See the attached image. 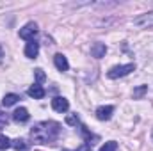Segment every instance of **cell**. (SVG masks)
Masks as SVG:
<instances>
[{
	"label": "cell",
	"mask_w": 153,
	"mask_h": 151,
	"mask_svg": "<svg viewBox=\"0 0 153 151\" xmlns=\"http://www.w3.org/2000/svg\"><path fill=\"white\" fill-rule=\"evenodd\" d=\"M38 34V25L36 23H27L23 29H20V38L27 39V41H34V36Z\"/></svg>",
	"instance_id": "cell-4"
},
{
	"label": "cell",
	"mask_w": 153,
	"mask_h": 151,
	"mask_svg": "<svg viewBox=\"0 0 153 151\" xmlns=\"http://www.w3.org/2000/svg\"><path fill=\"white\" fill-rule=\"evenodd\" d=\"M105 53H107V46H105L103 43H94V44L91 46V55H93V57L102 59Z\"/></svg>",
	"instance_id": "cell-11"
},
{
	"label": "cell",
	"mask_w": 153,
	"mask_h": 151,
	"mask_svg": "<svg viewBox=\"0 0 153 151\" xmlns=\"http://www.w3.org/2000/svg\"><path fill=\"white\" fill-rule=\"evenodd\" d=\"M11 146H13V142H11L5 135H0V151L7 150V148H11Z\"/></svg>",
	"instance_id": "cell-16"
},
{
	"label": "cell",
	"mask_w": 153,
	"mask_h": 151,
	"mask_svg": "<svg viewBox=\"0 0 153 151\" xmlns=\"http://www.w3.org/2000/svg\"><path fill=\"white\" fill-rule=\"evenodd\" d=\"M52 109H53L55 112H66V110L70 109V103H68L66 98H62V96H55V98L52 100Z\"/></svg>",
	"instance_id": "cell-5"
},
{
	"label": "cell",
	"mask_w": 153,
	"mask_h": 151,
	"mask_svg": "<svg viewBox=\"0 0 153 151\" xmlns=\"http://www.w3.org/2000/svg\"><path fill=\"white\" fill-rule=\"evenodd\" d=\"M59 132H61V124L59 123H55V121H43V123H38V124L32 126L30 137L39 144H48V142L57 139Z\"/></svg>",
	"instance_id": "cell-1"
},
{
	"label": "cell",
	"mask_w": 153,
	"mask_h": 151,
	"mask_svg": "<svg viewBox=\"0 0 153 151\" xmlns=\"http://www.w3.org/2000/svg\"><path fill=\"white\" fill-rule=\"evenodd\" d=\"M36 78H38V84L45 80V73H43V70H39V68L36 70Z\"/></svg>",
	"instance_id": "cell-18"
},
{
	"label": "cell",
	"mask_w": 153,
	"mask_h": 151,
	"mask_svg": "<svg viewBox=\"0 0 153 151\" xmlns=\"http://www.w3.org/2000/svg\"><path fill=\"white\" fill-rule=\"evenodd\" d=\"M13 148L18 151H27V144L23 139H16V141H13Z\"/></svg>",
	"instance_id": "cell-13"
},
{
	"label": "cell",
	"mask_w": 153,
	"mask_h": 151,
	"mask_svg": "<svg viewBox=\"0 0 153 151\" xmlns=\"http://www.w3.org/2000/svg\"><path fill=\"white\" fill-rule=\"evenodd\" d=\"M7 121H9V117H7V114H4L2 110H0V123H2V124H5Z\"/></svg>",
	"instance_id": "cell-19"
},
{
	"label": "cell",
	"mask_w": 153,
	"mask_h": 151,
	"mask_svg": "<svg viewBox=\"0 0 153 151\" xmlns=\"http://www.w3.org/2000/svg\"><path fill=\"white\" fill-rule=\"evenodd\" d=\"M29 110L25 109V107H20V109H16L14 112H13V119L16 121V123H27L29 121Z\"/></svg>",
	"instance_id": "cell-7"
},
{
	"label": "cell",
	"mask_w": 153,
	"mask_h": 151,
	"mask_svg": "<svg viewBox=\"0 0 153 151\" xmlns=\"http://www.w3.org/2000/svg\"><path fill=\"white\" fill-rule=\"evenodd\" d=\"M135 70V64H123V66H114V68H111L109 70V73L107 76L109 78H119V76H126L128 73H132Z\"/></svg>",
	"instance_id": "cell-2"
},
{
	"label": "cell",
	"mask_w": 153,
	"mask_h": 151,
	"mask_svg": "<svg viewBox=\"0 0 153 151\" xmlns=\"http://www.w3.org/2000/svg\"><path fill=\"white\" fill-rule=\"evenodd\" d=\"M152 141H153V130H152Z\"/></svg>",
	"instance_id": "cell-20"
},
{
	"label": "cell",
	"mask_w": 153,
	"mask_h": 151,
	"mask_svg": "<svg viewBox=\"0 0 153 151\" xmlns=\"http://www.w3.org/2000/svg\"><path fill=\"white\" fill-rule=\"evenodd\" d=\"M146 91H148V85H139L137 89H134V98H135V100H139V98H143Z\"/></svg>",
	"instance_id": "cell-14"
},
{
	"label": "cell",
	"mask_w": 153,
	"mask_h": 151,
	"mask_svg": "<svg viewBox=\"0 0 153 151\" xmlns=\"http://www.w3.org/2000/svg\"><path fill=\"white\" fill-rule=\"evenodd\" d=\"M100 151H117V142L109 141V142H105V144L100 148Z\"/></svg>",
	"instance_id": "cell-15"
},
{
	"label": "cell",
	"mask_w": 153,
	"mask_h": 151,
	"mask_svg": "<svg viewBox=\"0 0 153 151\" xmlns=\"http://www.w3.org/2000/svg\"><path fill=\"white\" fill-rule=\"evenodd\" d=\"M53 64H55V68H57L59 71H68V68H70L68 59H66L62 53H57V55L53 57Z\"/></svg>",
	"instance_id": "cell-8"
},
{
	"label": "cell",
	"mask_w": 153,
	"mask_h": 151,
	"mask_svg": "<svg viewBox=\"0 0 153 151\" xmlns=\"http://www.w3.org/2000/svg\"><path fill=\"white\" fill-rule=\"evenodd\" d=\"M112 112H114V107L112 105H102L96 109V117L100 121H109L112 117Z\"/></svg>",
	"instance_id": "cell-6"
},
{
	"label": "cell",
	"mask_w": 153,
	"mask_h": 151,
	"mask_svg": "<svg viewBox=\"0 0 153 151\" xmlns=\"http://www.w3.org/2000/svg\"><path fill=\"white\" fill-rule=\"evenodd\" d=\"M38 53H39V43H36V41H29L27 46H25V55H27L29 59H36Z\"/></svg>",
	"instance_id": "cell-9"
},
{
	"label": "cell",
	"mask_w": 153,
	"mask_h": 151,
	"mask_svg": "<svg viewBox=\"0 0 153 151\" xmlns=\"http://www.w3.org/2000/svg\"><path fill=\"white\" fill-rule=\"evenodd\" d=\"M66 123H68V124H78V117H76L75 114H73V115H68V117H66Z\"/></svg>",
	"instance_id": "cell-17"
},
{
	"label": "cell",
	"mask_w": 153,
	"mask_h": 151,
	"mask_svg": "<svg viewBox=\"0 0 153 151\" xmlns=\"http://www.w3.org/2000/svg\"><path fill=\"white\" fill-rule=\"evenodd\" d=\"M27 93H29V96L34 98V100H41V98L45 96V89H43L41 84H34V85H30Z\"/></svg>",
	"instance_id": "cell-10"
},
{
	"label": "cell",
	"mask_w": 153,
	"mask_h": 151,
	"mask_svg": "<svg viewBox=\"0 0 153 151\" xmlns=\"http://www.w3.org/2000/svg\"><path fill=\"white\" fill-rule=\"evenodd\" d=\"M18 100H20V96H18V94H14V93H9V94H5V96H4V100H2V105H4V107H11V105H14Z\"/></svg>",
	"instance_id": "cell-12"
},
{
	"label": "cell",
	"mask_w": 153,
	"mask_h": 151,
	"mask_svg": "<svg viewBox=\"0 0 153 151\" xmlns=\"http://www.w3.org/2000/svg\"><path fill=\"white\" fill-rule=\"evenodd\" d=\"M134 25H135V27H141V29H153V11L137 16V18L134 20Z\"/></svg>",
	"instance_id": "cell-3"
}]
</instances>
